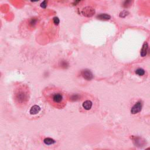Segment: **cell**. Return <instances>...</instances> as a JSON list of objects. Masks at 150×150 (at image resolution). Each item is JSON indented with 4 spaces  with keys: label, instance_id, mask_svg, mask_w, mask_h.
I'll return each mask as SVG.
<instances>
[{
    "label": "cell",
    "instance_id": "obj_1",
    "mask_svg": "<svg viewBox=\"0 0 150 150\" xmlns=\"http://www.w3.org/2000/svg\"><path fill=\"white\" fill-rule=\"evenodd\" d=\"M15 99L16 103L20 104L26 103L29 100V94L27 90L23 88L18 89L15 93Z\"/></svg>",
    "mask_w": 150,
    "mask_h": 150
},
{
    "label": "cell",
    "instance_id": "obj_2",
    "mask_svg": "<svg viewBox=\"0 0 150 150\" xmlns=\"http://www.w3.org/2000/svg\"><path fill=\"white\" fill-rule=\"evenodd\" d=\"M52 103L57 105H61L64 103V97L61 92H53L49 96Z\"/></svg>",
    "mask_w": 150,
    "mask_h": 150
},
{
    "label": "cell",
    "instance_id": "obj_3",
    "mask_svg": "<svg viewBox=\"0 0 150 150\" xmlns=\"http://www.w3.org/2000/svg\"><path fill=\"white\" fill-rule=\"evenodd\" d=\"M82 14L86 17H92L95 14V10L93 8L88 6L83 8L82 10Z\"/></svg>",
    "mask_w": 150,
    "mask_h": 150
},
{
    "label": "cell",
    "instance_id": "obj_4",
    "mask_svg": "<svg viewBox=\"0 0 150 150\" xmlns=\"http://www.w3.org/2000/svg\"><path fill=\"white\" fill-rule=\"evenodd\" d=\"M81 74L82 76L83 77V78L87 80H92L93 78V75L92 72L90 70H88V69H85V70H82Z\"/></svg>",
    "mask_w": 150,
    "mask_h": 150
},
{
    "label": "cell",
    "instance_id": "obj_5",
    "mask_svg": "<svg viewBox=\"0 0 150 150\" xmlns=\"http://www.w3.org/2000/svg\"><path fill=\"white\" fill-rule=\"evenodd\" d=\"M142 109V103L141 102H137L131 110V112L132 114H137L139 113Z\"/></svg>",
    "mask_w": 150,
    "mask_h": 150
},
{
    "label": "cell",
    "instance_id": "obj_6",
    "mask_svg": "<svg viewBox=\"0 0 150 150\" xmlns=\"http://www.w3.org/2000/svg\"><path fill=\"white\" fill-rule=\"evenodd\" d=\"M41 111V107L38 105H34L31 108L29 113L31 115H35L38 114Z\"/></svg>",
    "mask_w": 150,
    "mask_h": 150
},
{
    "label": "cell",
    "instance_id": "obj_7",
    "mask_svg": "<svg viewBox=\"0 0 150 150\" xmlns=\"http://www.w3.org/2000/svg\"><path fill=\"white\" fill-rule=\"evenodd\" d=\"M148 43L147 42H145L143 45V48L141 49V56L142 57H144L146 56L147 53V50H148Z\"/></svg>",
    "mask_w": 150,
    "mask_h": 150
},
{
    "label": "cell",
    "instance_id": "obj_8",
    "mask_svg": "<svg viewBox=\"0 0 150 150\" xmlns=\"http://www.w3.org/2000/svg\"><path fill=\"white\" fill-rule=\"evenodd\" d=\"M92 105H93V103H92V102H91V101L86 100L83 103L82 106H83V108L85 110H89L91 109V108H92Z\"/></svg>",
    "mask_w": 150,
    "mask_h": 150
},
{
    "label": "cell",
    "instance_id": "obj_9",
    "mask_svg": "<svg viewBox=\"0 0 150 150\" xmlns=\"http://www.w3.org/2000/svg\"><path fill=\"white\" fill-rule=\"evenodd\" d=\"M97 18L100 20H103V21H107L109 20L111 18V16L109 15L106 14H101L100 15H98L97 16Z\"/></svg>",
    "mask_w": 150,
    "mask_h": 150
},
{
    "label": "cell",
    "instance_id": "obj_10",
    "mask_svg": "<svg viewBox=\"0 0 150 150\" xmlns=\"http://www.w3.org/2000/svg\"><path fill=\"white\" fill-rule=\"evenodd\" d=\"M43 142L46 145H52L53 144L55 143V141L53 139H52L51 138H47L44 139Z\"/></svg>",
    "mask_w": 150,
    "mask_h": 150
},
{
    "label": "cell",
    "instance_id": "obj_11",
    "mask_svg": "<svg viewBox=\"0 0 150 150\" xmlns=\"http://www.w3.org/2000/svg\"><path fill=\"white\" fill-rule=\"evenodd\" d=\"M133 3V0H125L123 3V7L125 8H129L131 5Z\"/></svg>",
    "mask_w": 150,
    "mask_h": 150
},
{
    "label": "cell",
    "instance_id": "obj_12",
    "mask_svg": "<svg viewBox=\"0 0 150 150\" xmlns=\"http://www.w3.org/2000/svg\"><path fill=\"white\" fill-rule=\"evenodd\" d=\"M135 73L139 76H143L145 74V71L143 69H138L135 70Z\"/></svg>",
    "mask_w": 150,
    "mask_h": 150
},
{
    "label": "cell",
    "instance_id": "obj_13",
    "mask_svg": "<svg viewBox=\"0 0 150 150\" xmlns=\"http://www.w3.org/2000/svg\"><path fill=\"white\" fill-rule=\"evenodd\" d=\"M129 12L128 11L124 10V11H123L122 12H121V13L120 14V16L121 18H125V16L129 15Z\"/></svg>",
    "mask_w": 150,
    "mask_h": 150
},
{
    "label": "cell",
    "instance_id": "obj_14",
    "mask_svg": "<svg viewBox=\"0 0 150 150\" xmlns=\"http://www.w3.org/2000/svg\"><path fill=\"white\" fill-rule=\"evenodd\" d=\"M48 5V0H44L42 3L41 4V7L42 8H46Z\"/></svg>",
    "mask_w": 150,
    "mask_h": 150
},
{
    "label": "cell",
    "instance_id": "obj_15",
    "mask_svg": "<svg viewBox=\"0 0 150 150\" xmlns=\"http://www.w3.org/2000/svg\"><path fill=\"white\" fill-rule=\"evenodd\" d=\"M36 23H37V20H36V19H35V18L32 19V20L30 21V22H29V25L32 26H34L36 24Z\"/></svg>",
    "mask_w": 150,
    "mask_h": 150
},
{
    "label": "cell",
    "instance_id": "obj_16",
    "mask_svg": "<svg viewBox=\"0 0 150 150\" xmlns=\"http://www.w3.org/2000/svg\"><path fill=\"white\" fill-rule=\"evenodd\" d=\"M53 23H54L55 25H58L60 23L59 19L58 17H56V16H55V17L53 18Z\"/></svg>",
    "mask_w": 150,
    "mask_h": 150
},
{
    "label": "cell",
    "instance_id": "obj_17",
    "mask_svg": "<svg viewBox=\"0 0 150 150\" xmlns=\"http://www.w3.org/2000/svg\"><path fill=\"white\" fill-rule=\"evenodd\" d=\"M67 66H68V63H67V62L63 61L62 62V66H63V67H66Z\"/></svg>",
    "mask_w": 150,
    "mask_h": 150
},
{
    "label": "cell",
    "instance_id": "obj_18",
    "mask_svg": "<svg viewBox=\"0 0 150 150\" xmlns=\"http://www.w3.org/2000/svg\"><path fill=\"white\" fill-rule=\"evenodd\" d=\"M80 1H81V0H75V4H77L79 3V2H80Z\"/></svg>",
    "mask_w": 150,
    "mask_h": 150
},
{
    "label": "cell",
    "instance_id": "obj_19",
    "mask_svg": "<svg viewBox=\"0 0 150 150\" xmlns=\"http://www.w3.org/2000/svg\"><path fill=\"white\" fill-rule=\"evenodd\" d=\"M31 1L32 2H37V1H40V0H31Z\"/></svg>",
    "mask_w": 150,
    "mask_h": 150
},
{
    "label": "cell",
    "instance_id": "obj_20",
    "mask_svg": "<svg viewBox=\"0 0 150 150\" xmlns=\"http://www.w3.org/2000/svg\"><path fill=\"white\" fill-rule=\"evenodd\" d=\"M149 53H150V51H149Z\"/></svg>",
    "mask_w": 150,
    "mask_h": 150
}]
</instances>
